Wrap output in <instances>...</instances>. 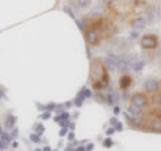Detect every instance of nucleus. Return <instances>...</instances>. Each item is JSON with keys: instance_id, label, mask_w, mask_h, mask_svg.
Masks as SVG:
<instances>
[{"instance_id": "26", "label": "nucleus", "mask_w": 161, "mask_h": 151, "mask_svg": "<svg viewBox=\"0 0 161 151\" xmlns=\"http://www.w3.org/2000/svg\"><path fill=\"white\" fill-rule=\"evenodd\" d=\"M130 38H132V39H137L138 38V32L137 31H133L132 34H130Z\"/></svg>"}, {"instance_id": "33", "label": "nucleus", "mask_w": 161, "mask_h": 151, "mask_svg": "<svg viewBox=\"0 0 161 151\" xmlns=\"http://www.w3.org/2000/svg\"><path fill=\"white\" fill-rule=\"evenodd\" d=\"M74 151H86V150H85V147H78L77 150H74Z\"/></svg>"}, {"instance_id": "17", "label": "nucleus", "mask_w": 161, "mask_h": 151, "mask_svg": "<svg viewBox=\"0 0 161 151\" xmlns=\"http://www.w3.org/2000/svg\"><path fill=\"white\" fill-rule=\"evenodd\" d=\"M30 139H31L32 142H35V143L40 142V137H39L38 134H31V135H30Z\"/></svg>"}, {"instance_id": "7", "label": "nucleus", "mask_w": 161, "mask_h": 151, "mask_svg": "<svg viewBox=\"0 0 161 151\" xmlns=\"http://www.w3.org/2000/svg\"><path fill=\"white\" fill-rule=\"evenodd\" d=\"M145 26H147V19L145 18H137L133 20L132 23V27H133V31H142V29L145 28Z\"/></svg>"}, {"instance_id": "38", "label": "nucleus", "mask_w": 161, "mask_h": 151, "mask_svg": "<svg viewBox=\"0 0 161 151\" xmlns=\"http://www.w3.org/2000/svg\"><path fill=\"white\" fill-rule=\"evenodd\" d=\"M2 98H3V94H2V92H0V99H2Z\"/></svg>"}, {"instance_id": "31", "label": "nucleus", "mask_w": 161, "mask_h": 151, "mask_svg": "<svg viewBox=\"0 0 161 151\" xmlns=\"http://www.w3.org/2000/svg\"><path fill=\"white\" fill-rule=\"evenodd\" d=\"M15 137H18V130H14L12 131V138H15Z\"/></svg>"}, {"instance_id": "15", "label": "nucleus", "mask_w": 161, "mask_h": 151, "mask_svg": "<svg viewBox=\"0 0 161 151\" xmlns=\"http://www.w3.org/2000/svg\"><path fill=\"white\" fill-rule=\"evenodd\" d=\"M90 2H92V0H77V4H78L80 8H85V7L89 6Z\"/></svg>"}, {"instance_id": "37", "label": "nucleus", "mask_w": 161, "mask_h": 151, "mask_svg": "<svg viewBox=\"0 0 161 151\" xmlns=\"http://www.w3.org/2000/svg\"><path fill=\"white\" fill-rule=\"evenodd\" d=\"M66 151H74L73 148H66Z\"/></svg>"}, {"instance_id": "14", "label": "nucleus", "mask_w": 161, "mask_h": 151, "mask_svg": "<svg viewBox=\"0 0 161 151\" xmlns=\"http://www.w3.org/2000/svg\"><path fill=\"white\" fill-rule=\"evenodd\" d=\"M106 98H108V103L109 104H114L118 100V95H117V92H115V91H113V92H110Z\"/></svg>"}, {"instance_id": "13", "label": "nucleus", "mask_w": 161, "mask_h": 151, "mask_svg": "<svg viewBox=\"0 0 161 151\" xmlns=\"http://www.w3.org/2000/svg\"><path fill=\"white\" fill-rule=\"evenodd\" d=\"M15 122H16V118H15L14 115H8V117L6 118V127L7 128H12Z\"/></svg>"}, {"instance_id": "3", "label": "nucleus", "mask_w": 161, "mask_h": 151, "mask_svg": "<svg viewBox=\"0 0 161 151\" xmlns=\"http://www.w3.org/2000/svg\"><path fill=\"white\" fill-rule=\"evenodd\" d=\"M129 55H121V56L118 58V64H117V70L121 72V74H125L128 71L129 68Z\"/></svg>"}, {"instance_id": "36", "label": "nucleus", "mask_w": 161, "mask_h": 151, "mask_svg": "<svg viewBox=\"0 0 161 151\" xmlns=\"http://www.w3.org/2000/svg\"><path fill=\"white\" fill-rule=\"evenodd\" d=\"M158 106H160V107H161V95H160V96H158Z\"/></svg>"}, {"instance_id": "35", "label": "nucleus", "mask_w": 161, "mask_h": 151, "mask_svg": "<svg viewBox=\"0 0 161 151\" xmlns=\"http://www.w3.org/2000/svg\"><path fill=\"white\" fill-rule=\"evenodd\" d=\"M43 151H53L51 148H50V147H44V150Z\"/></svg>"}, {"instance_id": "40", "label": "nucleus", "mask_w": 161, "mask_h": 151, "mask_svg": "<svg viewBox=\"0 0 161 151\" xmlns=\"http://www.w3.org/2000/svg\"><path fill=\"white\" fill-rule=\"evenodd\" d=\"M0 134H2V131H0Z\"/></svg>"}, {"instance_id": "11", "label": "nucleus", "mask_w": 161, "mask_h": 151, "mask_svg": "<svg viewBox=\"0 0 161 151\" xmlns=\"http://www.w3.org/2000/svg\"><path fill=\"white\" fill-rule=\"evenodd\" d=\"M141 107H138V106H136V104H130L129 106V108H128V112L132 115V117H138V115L141 114Z\"/></svg>"}, {"instance_id": "6", "label": "nucleus", "mask_w": 161, "mask_h": 151, "mask_svg": "<svg viewBox=\"0 0 161 151\" xmlns=\"http://www.w3.org/2000/svg\"><path fill=\"white\" fill-rule=\"evenodd\" d=\"M147 96H145L144 94H136L132 96V104H136L138 106V107H144V106H147Z\"/></svg>"}, {"instance_id": "25", "label": "nucleus", "mask_w": 161, "mask_h": 151, "mask_svg": "<svg viewBox=\"0 0 161 151\" xmlns=\"http://www.w3.org/2000/svg\"><path fill=\"white\" fill-rule=\"evenodd\" d=\"M93 148H94V144H93V143H89L86 147H85V150H86V151H92Z\"/></svg>"}, {"instance_id": "19", "label": "nucleus", "mask_w": 161, "mask_h": 151, "mask_svg": "<svg viewBox=\"0 0 161 151\" xmlns=\"http://www.w3.org/2000/svg\"><path fill=\"white\" fill-rule=\"evenodd\" d=\"M43 131H44V127H43V124H38V126H36V134H38L39 137H40V135L43 134Z\"/></svg>"}, {"instance_id": "22", "label": "nucleus", "mask_w": 161, "mask_h": 151, "mask_svg": "<svg viewBox=\"0 0 161 151\" xmlns=\"http://www.w3.org/2000/svg\"><path fill=\"white\" fill-rule=\"evenodd\" d=\"M50 117H51V114H50V111L42 114V119H50Z\"/></svg>"}, {"instance_id": "9", "label": "nucleus", "mask_w": 161, "mask_h": 151, "mask_svg": "<svg viewBox=\"0 0 161 151\" xmlns=\"http://www.w3.org/2000/svg\"><path fill=\"white\" fill-rule=\"evenodd\" d=\"M150 130L154 133L161 134V118H154L152 122H150Z\"/></svg>"}, {"instance_id": "39", "label": "nucleus", "mask_w": 161, "mask_h": 151, "mask_svg": "<svg viewBox=\"0 0 161 151\" xmlns=\"http://www.w3.org/2000/svg\"><path fill=\"white\" fill-rule=\"evenodd\" d=\"M35 151H43V150H39V148H38V150H35Z\"/></svg>"}, {"instance_id": "1", "label": "nucleus", "mask_w": 161, "mask_h": 151, "mask_svg": "<svg viewBox=\"0 0 161 151\" xmlns=\"http://www.w3.org/2000/svg\"><path fill=\"white\" fill-rule=\"evenodd\" d=\"M85 38H86L87 43L90 46H95V44H98L99 40H101V34L97 28H90L85 32Z\"/></svg>"}, {"instance_id": "5", "label": "nucleus", "mask_w": 161, "mask_h": 151, "mask_svg": "<svg viewBox=\"0 0 161 151\" xmlns=\"http://www.w3.org/2000/svg\"><path fill=\"white\" fill-rule=\"evenodd\" d=\"M103 64L106 66V68H109V70H115L117 68V64H118V56H115V55H113V54H110L109 56H106V58H103Z\"/></svg>"}, {"instance_id": "20", "label": "nucleus", "mask_w": 161, "mask_h": 151, "mask_svg": "<svg viewBox=\"0 0 161 151\" xmlns=\"http://www.w3.org/2000/svg\"><path fill=\"white\" fill-rule=\"evenodd\" d=\"M103 146H105V147H112V146H113V140L112 139H105V142H103Z\"/></svg>"}, {"instance_id": "8", "label": "nucleus", "mask_w": 161, "mask_h": 151, "mask_svg": "<svg viewBox=\"0 0 161 151\" xmlns=\"http://www.w3.org/2000/svg\"><path fill=\"white\" fill-rule=\"evenodd\" d=\"M129 122H130V124H132L134 128H142L144 127V119L140 118V117L129 118Z\"/></svg>"}, {"instance_id": "34", "label": "nucleus", "mask_w": 161, "mask_h": 151, "mask_svg": "<svg viewBox=\"0 0 161 151\" xmlns=\"http://www.w3.org/2000/svg\"><path fill=\"white\" fill-rule=\"evenodd\" d=\"M69 139H74V134H73V133L69 134Z\"/></svg>"}, {"instance_id": "4", "label": "nucleus", "mask_w": 161, "mask_h": 151, "mask_svg": "<svg viewBox=\"0 0 161 151\" xmlns=\"http://www.w3.org/2000/svg\"><path fill=\"white\" fill-rule=\"evenodd\" d=\"M158 80H156L153 78H150V79H147L145 80V83H144V88H145V91L149 92V94H153L156 92L158 90Z\"/></svg>"}, {"instance_id": "32", "label": "nucleus", "mask_w": 161, "mask_h": 151, "mask_svg": "<svg viewBox=\"0 0 161 151\" xmlns=\"http://www.w3.org/2000/svg\"><path fill=\"white\" fill-rule=\"evenodd\" d=\"M114 114H119V107H117V106L114 107Z\"/></svg>"}, {"instance_id": "10", "label": "nucleus", "mask_w": 161, "mask_h": 151, "mask_svg": "<svg viewBox=\"0 0 161 151\" xmlns=\"http://www.w3.org/2000/svg\"><path fill=\"white\" fill-rule=\"evenodd\" d=\"M130 83H132V79H130V76H128V75H124V76L121 78V80H119V86H121V88L122 90H126L130 86Z\"/></svg>"}, {"instance_id": "24", "label": "nucleus", "mask_w": 161, "mask_h": 151, "mask_svg": "<svg viewBox=\"0 0 161 151\" xmlns=\"http://www.w3.org/2000/svg\"><path fill=\"white\" fill-rule=\"evenodd\" d=\"M66 134H67V128H66V127H63L62 130H60L59 135H60V137H64V135H66Z\"/></svg>"}, {"instance_id": "28", "label": "nucleus", "mask_w": 161, "mask_h": 151, "mask_svg": "<svg viewBox=\"0 0 161 151\" xmlns=\"http://www.w3.org/2000/svg\"><path fill=\"white\" fill-rule=\"evenodd\" d=\"M114 131H115V130H114V127H112V128L106 130V134H108V135H112V134H114Z\"/></svg>"}, {"instance_id": "16", "label": "nucleus", "mask_w": 161, "mask_h": 151, "mask_svg": "<svg viewBox=\"0 0 161 151\" xmlns=\"http://www.w3.org/2000/svg\"><path fill=\"white\" fill-rule=\"evenodd\" d=\"M83 99H85V95H83V92H80V94L78 95V98H77V99H75V106H78V107H79V106H80V104H82V102H83Z\"/></svg>"}, {"instance_id": "27", "label": "nucleus", "mask_w": 161, "mask_h": 151, "mask_svg": "<svg viewBox=\"0 0 161 151\" xmlns=\"http://www.w3.org/2000/svg\"><path fill=\"white\" fill-rule=\"evenodd\" d=\"M110 123H112V126H117L118 124L117 118H112V119H110Z\"/></svg>"}, {"instance_id": "12", "label": "nucleus", "mask_w": 161, "mask_h": 151, "mask_svg": "<svg viewBox=\"0 0 161 151\" xmlns=\"http://www.w3.org/2000/svg\"><path fill=\"white\" fill-rule=\"evenodd\" d=\"M144 66H145V62H144V60H136V62L132 64V68L136 72H138V71H141V70L144 68Z\"/></svg>"}, {"instance_id": "2", "label": "nucleus", "mask_w": 161, "mask_h": 151, "mask_svg": "<svg viewBox=\"0 0 161 151\" xmlns=\"http://www.w3.org/2000/svg\"><path fill=\"white\" fill-rule=\"evenodd\" d=\"M141 46L142 48L147 49H152L158 46V39L154 36V35H145V36L141 39Z\"/></svg>"}, {"instance_id": "18", "label": "nucleus", "mask_w": 161, "mask_h": 151, "mask_svg": "<svg viewBox=\"0 0 161 151\" xmlns=\"http://www.w3.org/2000/svg\"><path fill=\"white\" fill-rule=\"evenodd\" d=\"M2 140H4L6 143H8V142H11V137H9L8 134L3 133V134H2Z\"/></svg>"}, {"instance_id": "30", "label": "nucleus", "mask_w": 161, "mask_h": 151, "mask_svg": "<svg viewBox=\"0 0 161 151\" xmlns=\"http://www.w3.org/2000/svg\"><path fill=\"white\" fill-rule=\"evenodd\" d=\"M115 128H117V131H122V124L118 123L117 126H115Z\"/></svg>"}, {"instance_id": "23", "label": "nucleus", "mask_w": 161, "mask_h": 151, "mask_svg": "<svg viewBox=\"0 0 161 151\" xmlns=\"http://www.w3.org/2000/svg\"><path fill=\"white\" fill-rule=\"evenodd\" d=\"M6 147H7V143L4 142V140H2V139H0V150H4Z\"/></svg>"}, {"instance_id": "21", "label": "nucleus", "mask_w": 161, "mask_h": 151, "mask_svg": "<svg viewBox=\"0 0 161 151\" xmlns=\"http://www.w3.org/2000/svg\"><path fill=\"white\" fill-rule=\"evenodd\" d=\"M82 92H83V95H85L86 98H90V96H92V91H90V90H87V88H83V90H82Z\"/></svg>"}, {"instance_id": "29", "label": "nucleus", "mask_w": 161, "mask_h": 151, "mask_svg": "<svg viewBox=\"0 0 161 151\" xmlns=\"http://www.w3.org/2000/svg\"><path fill=\"white\" fill-rule=\"evenodd\" d=\"M54 107H55V104H54V103H51V104L46 106V110H48V111H50V110H54Z\"/></svg>"}]
</instances>
